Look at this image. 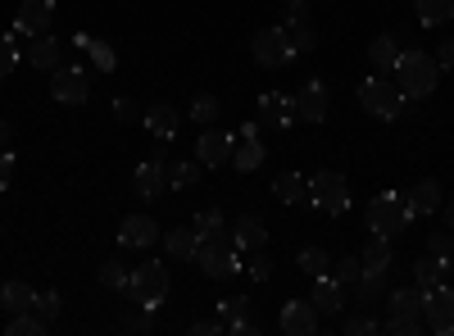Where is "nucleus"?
I'll return each instance as SVG.
<instances>
[{
	"label": "nucleus",
	"mask_w": 454,
	"mask_h": 336,
	"mask_svg": "<svg viewBox=\"0 0 454 336\" xmlns=\"http://www.w3.org/2000/svg\"><path fill=\"white\" fill-rule=\"evenodd\" d=\"M441 82V64L427 51H400L395 64V87L404 91V100H427Z\"/></svg>",
	"instance_id": "1"
},
{
	"label": "nucleus",
	"mask_w": 454,
	"mask_h": 336,
	"mask_svg": "<svg viewBox=\"0 0 454 336\" xmlns=\"http://www.w3.org/2000/svg\"><path fill=\"white\" fill-rule=\"evenodd\" d=\"M168 286H173V277H168V264H164V259H145V264H137L132 277H128L132 305H141L145 314H155V309L164 305Z\"/></svg>",
	"instance_id": "2"
},
{
	"label": "nucleus",
	"mask_w": 454,
	"mask_h": 336,
	"mask_svg": "<svg viewBox=\"0 0 454 336\" xmlns=\"http://www.w3.org/2000/svg\"><path fill=\"white\" fill-rule=\"evenodd\" d=\"M409 223H413V209H409L404 191L372 196V205H368V232L387 237V241H400V237L409 232Z\"/></svg>",
	"instance_id": "3"
},
{
	"label": "nucleus",
	"mask_w": 454,
	"mask_h": 336,
	"mask_svg": "<svg viewBox=\"0 0 454 336\" xmlns=\"http://www.w3.org/2000/svg\"><path fill=\"white\" fill-rule=\"evenodd\" d=\"M423 301H427V291H419V286H395V291L387 295L391 318L382 323V332H391V336H419V332L427 327Z\"/></svg>",
	"instance_id": "4"
},
{
	"label": "nucleus",
	"mask_w": 454,
	"mask_h": 336,
	"mask_svg": "<svg viewBox=\"0 0 454 336\" xmlns=\"http://www.w3.org/2000/svg\"><path fill=\"white\" fill-rule=\"evenodd\" d=\"M359 105L368 109L372 119L395 123L400 109H404V91L395 87V78H387V73H368V78L359 82Z\"/></svg>",
	"instance_id": "5"
},
{
	"label": "nucleus",
	"mask_w": 454,
	"mask_h": 336,
	"mask_svg": "<svg viewBox=\"0 0 454 336\" xmlns=\"http://www.w3.org/2000/svg\"><path fill=\"white\" fill-rule=\"evenodd\" d=\"M196 264H200V269H205V277H214V282H223V277L241 273V259H237V241H232V232H214V237H200Z\"/></svg>",
	"instance_id": "6"
},
{
	"label": "nucleus",
	"mask_w": 454,
	"mask_h": 336,
	"mask_svg": "<svg viewBox=\"0 0 454 336\" xmlns=\"http://www.w3.org/2000/svg\"><path fill=\"white\" fill-rule=\"evenodd\" d=\"M250 55L259 68H286L295 59V46H291V27H259L254 42H250Z\"/></svg>",
	"instance_id": "7"
},
{
	"label": "nucleus",
	"mask_w": 454,
	"mask_h": 336,
	"mask_svg": "<svg viewBox=\"0 0 454 336\" xmlns=\"http://www.w3.org/2000/svg\"><path fill=\"white\" fill-rule=\"evenodd\" d=\"M309 200L323 214H346L350 209V182L340 177V173H332V168H323V173L309 177Z\"/></svg>",
	"instance_id": "8"
},
{
	"label": "nucleus",
	"mask_w": 454,
	"mask_h": 336,
	"mask_svg": "<svg viewBox=\"0 0 454 336\" xmlns=\"http://www.w3.org/2000/svg\"><path fill=\"white\" fill-rule=\"evenodd\" d=\"M51 96L59 105H82L91 96V73L82 64H59L55 78H51Z\"/></svg>",
	"instance_id": "9"
},
{
	"label": "nucleus",
	"mask_w": 454,
	"mask_h": 336,
	"mask_svg": "<svg viewBox=\"0 0 454 336\" xmlns=\"http://www.w3.org/2000/svg\"><path fill=\"white\" fill-rule=\"evenodd\" d=\"M327 109H332V96H327L323 78H309L295 91V119L300 123H327Z\"/></svg>",
	"instance_id": "10"
},
{
	"label": "nucleus",
	"mask_w": 454,
	"mask_h": 336,
	"mask_svg": "<svg viewBox=\"0 0 454 336\" xmlns=\"http://www.w3.org/2000/svg\"><path fill=\"white\" fill-rule=\"evenodd\" d=\"M423 318L436 336H454V286H436L427 291V301H423Z\"/></svg>",
	"instance_id": "11"
},
{
	"label": "nucleus",
	"mask_w": 454,
	"mask_h": 336,
	"mask_svg": "<svg viewBox=\"0 0 454 336\" xmlns=\"http://www.w3.org/2000/svg\"><path fill=\"white\" fill-rule=\"evenodd\" d=\"M232 145H237V132L232 128H205L200 141H196V160L205 168H218V164L232 160Z\"/></svg>",
	"instance_id": "12"
},
{
	"label": "nucleus",
	"mask_w": 454,
	"mask_h": 336,
	"mask_svg": "<svg viewBox=\"0 0 454 336\" xmlns=\"http://www.w3.org/2000/svg\"><path fill=\"white\" fill-rule=\"evenodd\" d=\"M263 160H269V151H263V141H259V128L254 123H246V128H237V145H232V164L237 173H254Z\"/></svg>",
	"instance_id": "13"
},
{
	"label": "nucleus",
	"mask_w": 454,
	"mask_h": 336,
	"mask_svg": "<svg viewBox=\"0 0 454 336\" xmlns=\"http://www.w3.org/2000/svg\"><path fill=\"white\" fill-rule=\"evenodd\" d=\"M51 19H55V0H23L14 19V36H46Z\"/></svg>",
	"instance_id": "14"
},
{
	"label": "nucleus",
	"mask_w": 454,
	"mask_h": 336,
	"mask_svg": "<svg viewBox=\"0 0 454 336\" xmlns=\"http://www.w3.org/2000/svg\"><path fill=\"white\" fill-rule=\"evenodd\" d=\"M132 191H137V200H160L168 191V160H145L132 173Z\"/></svg>",
	"instance_id": "15"
},
{
	"label": "nucleus",
	"mask_w": 454,
	"mask_h": 336,
	"mask_svg": "<svg viewBox=\"0 0 454 336\" xmlns=\"http://www.w3.org/2000/svg\"><path fill=\"white\" fill-rule=\"evenodd\" d=\"M214 314L223 318V327L232 336H254L259 332V323L250 318V301H246V295H227V301L214 305Z\"/></svg>",
	"instance_id": "16"
},
{
	"label": "nucleus",
	"mask_w": 454,
	"mask_h": 336,
	"mask_svg": "<svg viewBox=\"0 0 454 336\" xmlns=\"http://www.w3.org/2000/svg\"><path fill=\"white\" fill-rule=\"evenodd\" d=\"M259 123L286 132V128L295 123V96H286V91H263V96H259Z\"/></svg>",
	"instance_id": "17"
},
{
	"label": "nucleus",
	"mask_w": 454,
	"mask_h": 336,
	"mask_svg": "<svg viewBox=\"0 0 454 336\" xmlns=\"http://www.w3.org/2000/svg\"><path fill=\"white\" fill-rule=\"evenodd\" d=\"M309 305L318 309V318H340L346 314V286H340L336 277H314V295H309Z\"/></svg>",
	"instance_id": "18"
},
{
	"label": "nucleus",
	"mask_w": 454,
	"mask_h": 336,
	"mask_svg": "<svg viewBox=\"0 0 454 336\" xmlns=\"http://www.w3.org/2000/svg\"><path fill=\"white\" fill-rule=\"evenodd\" d=\"M318 309L309 305V301H286L282 305V318H278V327L286 332V336H314L318 332Z\"/></svg>",
	"instance_id": "19"
},
{
	"label": "nucleus",
	"mask_w": 454,
	"mask_h": 336,
	"mask_svg": "<svg viewBox=\"0 0 454 336\" xmlns=\"http://www.w3.org/2000/svg\"><path fill=\"white\" fill-rule=\"evenodd\" d=\"M155 237H164V232L155 228V218H150V214H128V218L119 223V246H128V250L155 246Z\"/></svg>",
	"instance_id": "20"
},
{
	"label": "nucleus",
	"mask_w": 454,
	"mask_h": 336,
	"mask_svg": "<svg viewBox=\"0 0 454 336\" xmlns=\"http://www.w3.org/2000/svg\"><path fill=\"white\" fill-rule=\"evenodd\" d=\"M387 282H391V269H364V277L355 282V305L372 309L377 301H382V295H391Z\"/></svg>",
	"instance_id": "21"
},
{
	"label": "nucleus",
	"mask_w": 454,
	"mask_h": 336,
	"mask_svg": "<svg viewBox=\"0 0 454 336\" xmlns=\"http://www.w3.org/2000/svg\"><path fill=\"white\" fill-rule=\"evenodd\" d=\"M27 64H32V68H42V73H55V68L64 64V46L55 42L51 32H46V36H32V46H27Z\"/></svg>",
	"instance_id": "22"
},
{
	"label": "nucleus",
	"mask_w": 454,
	"mask_h": 336,
	"mask_svg": "<svg viewBox=\"0 0 454 336\" xmlns=\"http://www.w3.org/2000/svg\"><path fill=\"white\" fill-rule=\"evenodd\" d=\"M232 241H237V250H263V241H269V228H263V218L241 214V218L232 223Z\"/></svg>",
	"instance_id": "23"
},
{
	"label": "nucleus",
	"mask_w": 454,
	"mask_h": 336,
	"mask_svg": "<svg viewBox=\"0 0 454 336\" xmlns=\"http://www.w3.org/2000/svg\"><path fill=\"white\" fill-rule=\"evenodd\" d=\"M409 200V209H413V218H427V214H436L445 200H441V182H432V177H423L413 191L404 196Z\"/></svg>",
	"instance_id": "24"
},
{
	"label": "nucleus",
	"mask_w": 454,
	"mask_h": 336,
	"mask_svg": "<svg viewBox=\"0 0 454 336\" xmlns=\"http://www.w3.org/2000/svg\"><path fill=\"white\" fill-rule=\"evenodd\" d=\"M200 177H205L200 160H168V186L173 191H196Z\"/></svg>",
	"instance_id": "25"
},
{
	"label": "nucleus",
	"mask_w": 454,
	"mask_h": 336,
	"mask_svg": "<svg viewBox=\"0 0 454 336\" xmlns=\"http://www.w3.org/2000/svg\"><path fill=\"white\" fill-rule=\"evenodd\" d=\"M368 59H372V68H377V73H395V64H400V42H395L391 32L372 36V46H368Z\"/></svg>",
	"instance_id": "26"
},
{
	"label": "nucleus",
	"mask_w": 454,
	"mask_h": 336,
	"mask_svg": "<svg viewBox=\"0 0 454 336\" xmlns=\"http://www.w3.org/2000/svg\"><path fill=\"white\" fill-rule=\"evenodd\" d=\"M164 250H168V259H196V250H200L196 228H168L164 232Z\"/></svg>",
	"instance_id": "27"
},
{
	"label": "nucleus",
	"mask_w": 454,
	"mask_h": 336,
	"mask_svg": "<svg viewBox=\"0 0 454 336\" xmlns=\"http://www.w3.org/2000/svg\"><path fill=\"white\" fill-rule=\"evenodd\" d=\"M445 273H450V264H441L436 254H423L419 264H413V286H419V291H436L445 282Z\"/></svg>",
	"instance_id": "28"
},
{
	"label": "nucleus",
	"mask_w": 454,
	"mask_h": 336,
	"mask_svg": "<svg viewBox=\"0 0 454 336\" xmlns=\"http://www.w3.org/2000/svg\"><path fill=\"white\" fill-rule=\"evenodd\" d=\"M141 123L155 132V137L173 141V132H177V109H173V105H150L145 114H141Z\"/></svg>",
	"instance_id": "29"
},
{
	"label": "nucleus",
	"mask_w": 454,
	"mask_h": 336,
	"mask_svg": "<svg viewBox=\"0 0 454 336\" xmlns=\"http://www.w3.org/2000/svg\"><path fill=\"white\" fill-rule=\"evenodd\" d=\"M273 196L282 205H300V200H309V182L300 177V173H278L273 177Z\"/></svg>",
	"instance_id": "30"
},
{
	"label": "nucleus",
	"mask_w": 454,
	"mask_h": 336,
	"mask_svg": "<svg viewBox=\"0 0 454 336\" xmlns=\"http://www.w3.org/2000/svg\"><path fill=\"white\" fill-rule=\"evenodd\" d=\"M364 269H391L395 264V241H387V237H368V246H364Z\"/></svg>",
	"instance_id": "31"
},
{
	"label": "nucleus",
	"mask_w": 454,
	"mask_h": 336,
	"mask_svg": "<svg viewBox=\"0 0 454 336\" xmlns=\"http://www.w3.org/2000/svg\"><path fill=\"white\" fill-rule=\"evenodd\" d=\"M0 305H5L10 314H27L36 305V291L27 282H5V286H0Z\"/></svg>",
	"instance_id": "32"
},
{
	"label": "nucleus",
	"mask_w": 454,
	"mask_h": 336,
	"mask_svg": "<svg viewBox=\"0 0 454 336\" xmlns=\"http://www.w3.org/2000/svg\"><path fill=\"white\" fill-rule=\"evenodd\" d=\"M295 269L309 273V277H323V273L332 269V259H327L323 246H305V250H295Z\"/></svg>",
	"instance_id": "33"
},
{
	"label": "nucleus",
	"mask_w": 454,
	"mask_h": 336,
	"mask_svg": "<svg viewBox=\"0 0 454 336\" xmlns=\"http://www.w3.org/2000/svg\"><path fill=\"white\" fill-rule=\"evenodd\" d=\"M73 46H78V51H87L91 59H96V68H114V46L109 42H96V36H87V32H78V36H73Z\"/></svg>",
	"instance_id": "34"
},
{
	"label": "nucleus",
	"mask_w": 454,
	"mask_h": 336,
	"mask_svg": "<svg viewBox=\"0 0 454 336\" xmlns=\"http://www.w3.org/2000/svg\"><path fill=\"white\" fill-rule=\"evenodd\" d=\"M413 5H419L423 27H441L445 19H454V0H413Z\"/></svg>",
	"instance_id": "35"
},
{
	"label": "nucleus",
	"mask_w": 454,
	"mask_h": 336,
	"mask_svg": "<svg viewBox=\"0 0 454 336\" xmlns=\"http://www.w3.org/2000/svg\"><path fill=\"white\" fill-rule=\"evenodd\" d=\"M51 323L36 314V309H27V314H10V336H42Z\"/></svg>",
	"instance_id": "36"
},
{
	"label": "nucleus",
	"mask_w": 454,
	"mask_h": 336,
	"mask_svg": "<svg viewBox=\"0 0 454 336\" xmlns=\"http://www.w3.org/2000/svg\"><path fill=\"white\" fill-rule=\"evenodd\" d=\"M128 277H132V269L119 264V259H105L100 264V286H109V291H128Z\"/></svg>",
	"instance_id": "37"
},
{
	"label": "nucleus",
	"mask_w": 454,
	"mask_h": 336,
	"mask_svg": "<svg viewBox=\"0 0 454 336\" xmlns=\"http://www.w3.org/2000/svg\"><path fill=\"white\" fill-rule=\"evenodd\" d=\"M192 228H196V237H214V232H227V218H223V209H200L192 218Z\"/></svg>",
	"instance_id": "38"
},
{
	"label": "nucleus",
	"mask_w": 454,
	"mask_h": 336,
	"mask_svg": "<svg viewBox=\"0 0 454 336\" xmlns=\"http://www.w3.org/2000/svg\"><path fill=\"white\" fill-rule=\"evenodd\" d=\"M332 277L346 286V291H355V282L364 277V259H336V264H332Z\"/></svg>",
	"instance_id": "39"
},
{
	"label": "nucleus",
	"mask_w": 454,
	"mask_h": 336,
	"mask_svg": "<svg viewBox=\"0 0 454 336\" xmlns=\"http://www.w3.org/2000/svg\"><path fill=\"white\" fill-rule=\"evenodd\" d=\"M340 332H346V336H377V332H382V323H377L372 309H368V314H350L346 323H340Z\"/></svg>",
	"instance_id": "40"
},
{
	"label": "nucleus",
	"mask_w": 454,
	"mask_h": 336,
	"mask_svg": "<svg viewBox=\"0 0 454 336\" xmlns=\"http://www.w3.org/2000/svg\"><path fill=\"white\" fill-rule=\"evenodd\" d=\"M218 114H223L218 96H196L192 100V123H218Z\"/></svg>",
	"instance_id": "41"
},
{
	"label": "nucleus",
	"mask_w": 454,
	"mask_h": 336,
	"mask_svg": "<svg viewBox=\"0 0 454 336\" xmlns=\"http://www.w3.org/2000/svg\"><path fill=\"white\" fill-rule=\"evenodd\" d=\"M241 273H250L254 282H269V277H273V259L263 254V250H250V259L241 264Z\"/></svg>",
	"instance_id": "42"
},
{
	"label": "nucleus",
	"mask_w": 454,
	"mask_h": 336,
	"mask_svg": "<svg viewBox=\"0 0 454 336\" xmlns=\"http://www.w3.org/2000/svg\"><path fill=\"white\" fill-rule=\"evenodd\" d=\"M19 64V36H0V78H10Z\"/></svg>",
	"instance_id": "43"
},
{
	"label": "nucleus",
	"mask_w": 454,
	"mask_h": 336,
	"mask_svg": "<svg viewBox=\"0 0 454 336\" xmlns=\"http://www.w3.org/2000/svg\"><path fill=\"white\" fill-rule=\"evenodd\" d=\"M427 254H436L441 264H454V237H450V232H432V241H427Z\"/></svg>",
	"instance_id": "44"
},
{
	"label": "nucleus",
	"mask_w": 454,
	"mask_h": 336,
	"mask_svg": "<svg viewBox=\"0 0 454 336\" xmlns=\"http://www.w3.org/2000/svg\"><path fill=\"white\" fill-rule=\"evenodd\" d=\"M36 314H42L46 323H55L59 318V309H64V301H59V291H46V295H36V305H32Z\"/></svg>",
	"instance_id": "45"
},
{
	"label": "nucleus",
	"mask_w": 454,
	"mask_h": 336,
	"mask_svg": "<svg viewBox=\"0 0 454 336\" xmlns=\"http://www.w3.org/2000/svg\"><path fill=\"white\" fill-rule=\"evenodd\" d=\"M291 46H295V55H309V51L318 46V36H314V27H309V23H300V27H291Z\"/></svg>",
	"instance_id": "46"
},
{
	"label": "nucleus",
	"mask_w": 454,
	"mask_h": 336,
	"mask_svg": "<svg viewBox=\"0 0 454 336\" xmlns=\"http://www.w3.org/2000/svg\"><path fill=\"white\" fill-rule=\"evenodd\" d=\"M114 119H119V123H137V119H141V109H137L128 96H114Z\"/></svg>",
	"instance_id": "47"
},
{
	"label": "nucleus",
	"mask_w": 454,
	"mask_h": 336,
	"mask_svg": "<svg viewBox=\"0 0 454 336\" xmlns=\"http://www.w3.org/2000/svg\"><path fill=\"white\" fill-rule=\"evenodd\" d=\"M309 23V0H286V27Z\"/></svg>",
	"instance_id": "48"
},
{
	"label": "nucleus",
	"mask_w": 454,
	"mask_h": 336,
	"mask_svg": "<svg viewBox=\"0 0 454 336\" xmlns=\"http://www.w3.org/2000/svg\"><path fill=\"white\" fill-rule=\"evenodd\" d=\"M223 332H227V327H223V318H218V314H214V318H196V323H192V336H223Z\"/></svg>",
	"instance_id": "49"
},
{
	"label": "nucleus",
	"mask_w": 454,
	"mask_h": 336,
	"mask_svg": "<svg viewBox=\"0 0 454 336\" xmlns=\"http://www.w3.org/2000/svg\"><path fill=\"white\" fill-rule=\"evenodd\" d=\"M10 177H14V151L0 145V186H10Z\"/></svg>",
	"instance_id": "50"
},
{
	"label": "nucleus",
	"mask_w": 454,
	"mask_h": 336,
	"mask_svg": "<svg viewBox=\"0 0 454 336\" xmlns=\"http://www.w3.org/2000/svg\"><path fill=\"white\" fill-rule=\"evenodd\" d=\"M436 64H441V68H450V73H454V36H450V42H445V46H441V55H436Z\"/></svg>",
	"instance_id": "51"
},
{
	"label": "nucleus",
	"mask_w": 454,
	"mask_h": 336,
	"mask_svg": "<svg viewBox=\"0 0 454 336\" xmlns=\"http://www.w3.org/2000/svg\"><path fill=\"white\" fill-rule=\"evenodd\" d=\"M119 327H123V332H150V327H155V323H150V318H123Z\"/></svg>",
	"instance_id": "52"
},
{
	"label": "nucleus",
	"mask_w": 454,
	"mask_h": 336,
	"mask_svg": "<svg viewBox=\"0 0 454 336\" xmlns=\"http://www.w3.org/2000/svg\"><path fill=\"white\" fill-rule=\"evenodd\" d=\"M10 137H14V123H10V119H0V145H10Z\"/></svg>",
	"instance_id": "53"
},
{
	"label": "nucleus",
	"mask_w": 454,
	"mask_h": 336,
	"mask_svg": "<svg viewBox=\"0 0 454 336\" xmlns=\"http://www.w3.org/2000/svg\"><path fill=\"white\" fill-rule=\"evenodd\" d=\"M445 228H450V232H454V200H450V205H445Z\"/></svg>",
	"instance_id": "54"
}]
</instances>
